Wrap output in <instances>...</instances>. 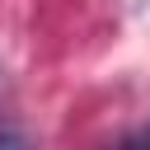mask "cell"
<instances>
[{
  "mask_svg": "<svg viewBox=\"0 0 150 150\" xmlns=\"http://www.w3.org/2000/svg\"><path fill=\"white\" fill-rule=\"evenodd\" d=\"M0 150H28L23 131H14V127H0Z\"/></svg>",
  "mask_w": 150,
  "mask_h": 150,
  "instance_id": "cell-1",
  "label": "cell"
},
{
  "mask_svg": "<svg viewBox=\"0 0 150 150\" xmlns=\"http://www.w3.org/2000/svg\"><path fill=\"white\" fill-rule=\"evenodd\" d=\"M122 150H150V127H141L136 136H127V141H122Z\"/></svg>",
  "mask_w": 150,
  "mask_h": 150,
  "instance_id": "cell-2",
  "label": "cell"
}]
</instances>
